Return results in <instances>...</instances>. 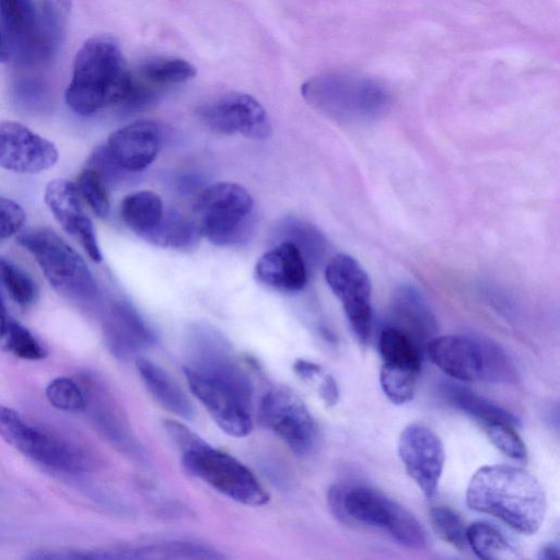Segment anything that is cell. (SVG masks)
Masks as SVG:
<instances>
[{"instance_id": "obj_19", "label": "cell", "mask_w": 560, "mask_h": 560, "mask_svg": "<svg viewBox=\"0 0 560 560\" xmlns=\"http://www.w3.org/2000/svg\"><path fill=\"white\" fill-rule=\"evenodd\" d=\"M255 277L275 290L296 292L307 281L306 261L296 245L284 240L258 259Z\"/></svg>"}, {"instance_id": "obj_39", "label": "cell", "mask_w": 560, "mask_h": 560, "mask_svg": "<svg viewBox=\"0 0 560 560\" xmlns=\"http://www.w3.org/2000/svg\"><path fill=\"white\" fill-rule=\"evenodd\" d=\"M490 442L504 455L516 460L527 456L525 443L515 427L505 422L490 421L480 423Z\"/></svg>"}, {"instance_id": "obj_41", "label": "cell", "mask_w": 560, "mask_h": 560, "mask_svg": "<svg viewBox=\"0 0 560 560\" xmlns=\"http://www.w3.org/2000/svg\"><path fill=\"white\" fill-rule=\"evenodd\" d=\"M343 492H345V487L335 485L329 489L328 497H327L328 504H329V508H330L332 514L342 522L346 521L343 506H342Z\"/></svg>"}, {"instance_id": "obj_18", "label": "cell", "mask_w": 560, "mask_h": 560, "mask_svg": "<svg viewBox=\"0 0 560 560\" xmlns=\"http://www.w3.org/2000/svg\"><path fill=\"white\" fill-rule=\"evenodd\" d=\"M390 316L397 328L419 348L436 336L438 323L421 292L411 284L399 285L392 294Z\"/></svg>"}, {"instance_id": "obj_32", "label": "cell", "mask_w": 560, "mask_h": 560, "mask_svg": "<svg viewBox=\"0 0 560 560\" xmlns=\"http://www.w3.org/2000/svg\"><path fill=\"white\" fill-rule=\"evenodd\" d=\"M282 231L288 235L285 240L296 245L305 261L317 265L323 260L327 252V242L316 228L306 222L291 219L285 222Z\"/></svg>"}, {"instance_id": "obj_16", "label": "cell", "mask_w": 560, "mask_h": 560, "mask_svg": "<svg viewBox=\"0 0 560 560\" xmlns=\"http://www.w3.org/2000/svg\"><path fill=\"white\" fill-rule=\"evenodd\" d=\"M161 140L160 124L153 120H138L112 132L105 149L122 171L140 172L158 156Z\"/></svg>"}, {"instance_id": "obj_2", "label": "cell", "mask_w": 560, "mask_h": 560, "mask_svg": "<svg viewBox=\"0 0 560 560\" xmlns=\"http://www.w3.org/2000/svg\"><path fill=\"white\" fill-rule=\"evenodd\" d=\"M65 100L81 116L113 106L129 109L131 73L114 39L92 37L82 44L73 60Z\"/></svg>"}, {"instance_id": "obj_31", "label": "cell", "mask_w": 560, "mask_h": 560, "mask_svg": "<svg viewBox=\"0 0 560 560\" xmlns=\"http://www.w3.org/2000/svg\"><path fill=\"white\" fill-rule=\"evenodd\" d=\"M420 371L382 363L380 385L385 396L395 405H404L413 398Z\"/></svg>"}, {"instance_id": "obj_42", "label": "cell", "mask_w": 560, "mask_h": 560, "mask_svg": "<svg viewBox=\"0 0 560 560\" xmlns=\"http://www.w3.org/2000/svg\"><path fill=\"white\" fill-rule=\"evenodd\" d=\"M319 395L323 400L332 406L338 401L339 392L335 378L330 375H325L319 384Z\"/></svg>"}, {"instance_id": "obj_43", "label": "cell", "mask_w": 560, "mask_h": 560, "mask_svg": "<svg viewBox=\"0 0 560 560\" xmlns=\"http://www.w3.org/2000/svg\"><path fill=\"white\" fill-rule=\"evenodd\" d=\"M559 557H560L559 548L557 545H553V544L544 546L540 549L539 555H538V558L544 559V560L559 559Z\"/></svg>"}, {"instance_id": "obj_11", "label": "cell", "mask_w": 560, "mask_h": 560, "mask_svg": "<svg viewBox=\"0 0 560 560\" xmlns=\"http://www.w3.org/2000/svg\"><path fill=\"white\" fill-rule=\"evenodd\" d=\"M199 119L210 129L223 135L265 140L271 135L267 112L253 96L230 92L198 107Z\"/></svg>"}, {"instance_id": "obj_15", "label": "cell", "mask_w": 560, "mask_h": 560, "mask_svg": "<svg viewBox=\"0 0 560 560\" xmlns=\"http://www.w3.org/2000/svg\"><path fill=\"white\" fill-rule=\"evenodd\" d=\"M44 200L61 228L81 243L93 261L100 262L102 253L94 225L82 208L75 184L63 178L50 180L45 188Z\"/></svg>"}, {"instance_id": "obj_10", "label": "cell", "mask_w": 560, "mask_h": 560, "mask_svg": "<svg viewBox=\"0 0 560 560\" xmlns=\"http://www.w3.org/2000/svg\"><path fill=\"white\" fill-rule=\"evenodd\" d=\"M261 422L294 453L307 454L317 439L316 422L304 402L285 388L267 393L260 404Z\"/></svg>"}, {"instance_id": "obj_27", "label": "cell", "mask_w": 560, "mask_h": 560, "mask_svg": "<svg viewBox=\"0 0 560 560\" xmlns=\"http://www.w3.org/2000/svg\"><path fill=\"white\" fill-rule=\"evenodd\" d=\"M132 70L156 90L186 82L196 75V68L187 60L165 56L145 58Z\"/></svg>"}, {"instance_id": "obj_23", "label": "cell", "mask_w": 560, "mask_h": 560, "mask_svg": "<svg viewBox=\"0 0 560 560\" xmlns=\"http://www.w3.org/2000/svg\"><path fill=\"white\" fill-rule=\"evenodd\" d=\"M121 559L219 560L224 555L215 548L189 540H167L138 546H120Z\"/></svg>"}, {"instance_id": "obj_20", "label": "cell", "mask_w": 560, "mask_h": 560, "mask_svg": "<svg viewBox=\"0 0 560 560\" xmlns=\"http://www.w3.org/2000/svg\"><path fill=\"white\" fill-rule=\"evenodd\" d=\"M105 335L119 357H130L152 346L155 334L137 310L126 301L114 302L105 319Z\"/></svg>"}, {"instance_id": "obj_30", "label": "cell", "mask_w": 560, "mask_h": 560, "mask_svg": "<svg viewBox=\"0 0 560 560\" xmlns=\"http://www.w3.org/2000/svg\"><path fill=\"white\" fill-rule=\"evenodd\" d=\"M383 363L421 370V350L404 332L393 326L383 328L378 340Z\"/></svg>"}, {"instance_id": "obj_45", "label": "cell", "mask_w": 560, "mask_h": 560, "mask_svg": "<svg viewBox=\"0 0 560 560\" xmlns=\"http://www.w3.org/2000/svg\"><path fill=\"white\" fill-rule=\"evenodd\" d=\"M9 47L4 35L0 31V62H4L9 58Z\"/></svg>"}, {"instance_id": "obj_9", "label": "cell", "mask_w": 560, "mask_h": 560, "mask_svg": "<svg viewBox=\"0 0 560 560\" xmlns=\"http://www.w3.org/2000/svg\"><path fill=\"white\" fill-rule=\"evenodd\" d=\"M326 281L341 301L348 323L360 342H366L372 328L371 281L351 256L338 254L325 268Z\"/></svg>"}, {"instance_id": "obj_34", "label": "cell", "mask_w": 560, "mask_h": 560, "mask_svg": "<svg viewBox=\"0 0 560 560\" xmlns=\"http://www.w3.org/2000/svg\"><path fill=\"white\" fill-rule=\"evenodd\" d=\"M430 522L435 534L448 545L458 550L468 547L467 527L452 509L443 505L433 506L430 510Z\"/></svg>"}, {"instance_id": "obj_37", "label": "cell", "mask_w": 560, "mask_h": 560, "mask_svg": "<svg viewBox=\"0 0 560 560\" xmlns=\"http://www.w3.org/2000/svg\"><path fill=\"white\" fill-rule=\"evenodd\" d=\"M2 339L11 353L23 360L37 361L47 355L37 338L25 326L12 318L8 323Z\"/></svg>"}, {"instance_id": "obj_33", "label": "cell", "mask_w": 560, "mask_h": 560, "mask_svg": "<svg viewBox=\"0 0 560 560\" xmlns=\"http://www.w3.org/2000/svg\"><path fill=\"white\" fill-rule=\"evenodd\" d=\"M386 532L398 544L410 549H423L428 542L427 533L421 523L399 503Z\"/></svg>"}, {"instance_id": "obj_6", "label": "cell", "mask_w": 560, "mask_h": 560, "mask_svg": "<svg viewBox=\"0 0 560 560\" xmlns=\"http://www.w3.org/2000/svg\"><path fill=\"white\" fill-rule=\"evenodd\" d=\"M254 200L246 188L220 182L203 189L195 202L200 235L218 246L245 241L253 225Z\"/></svg>"}, {"instance_id": "obj_14", "label": "cell", "mask_w": 560, "mask_h": 560, "mask_svg": "<svg viewBox=\"0 0 560 560\" xmlns=\"http://www.w3.org/2000/svg\"><path fill=\"white\" fill-rule=\"evenodd\" d=\"M486 339L464 335L433 337L425 346L430 360L459 382L482 381Z\"/></svg>"}, {"instance_id": "obj_21", "label": "cell", "mask_w": 560, "mask_h": 560, "mask_svg": "<svg viewBox=\"0 0 560 560\" xmlns=\"http://www.w3.org/2000/svg\"><path fill=\"white\" fill-rule=\"evenodd\" d=\"M137 370L147 390L164 409L184 419L194 418L190 400L165 370L148 359H139Z\"/></svg>"}, {"instance_id": "obj_44", "label": "cell", "mask_w": 560, "mask_h": 560, "mask_svg": "<svg viewBox=\"0 0 560 560\" xmlns=\"http://www.w3.org/2000/svg\"><path fill=\"white\" fill-rule=\"evenodd\" d=\"M9 320H10V317L8 316L5 307L0 299V338H2Z\"/></svg>"}, {"instance_id": "obj_17", "label": "cell", "mask_w": 560, "mask_h": 560, "mask_svg": "<svg viewBox=\"0 0 560 560\" xmlns=\"http://www.w3.org/2000/svg\"><path fill=\"white\" fill-rule=\"evenodd\" d=\"M0 21L9 51L19 62L44 61L38 13L32 0H0Z\"/></svg>"}, {"instance_id": "obj_1", "label": "cell", "mask_w": 560, "mask_h": 560, "mask_svg": "<svg viewBox=\"0 0 560 560\" xmlns=\"http://www.w3.org/2000/svg\"><path fill=\"white\" fill-rule=\"evenodd\" d=\"M467 505L516 532L532 535L541 526L547 499L538 479L511 465H487L475 471L466 489Z\"/></svg>"}, {"instance_id": "obj_8", "label": "cell", "mask_w": 560, "mask_h": 560, "mask_svg": "<svg viewBox=\"0 0 560 560\" xmlns=\"http://www.w3.org/2000/svg\"><path fill=\"white\" fill-rule=\"evenodd\" d=\"M190 390L229 435L246 436L253 429L252 396L224 381L184 368Z\"/></svg>"}, {"instance_id": "obj_26", "label": "cell", "mask_w": 560, "mask_h": 560, "mask_svg": "<svg viewBox=\"0 0 560 560\" xmlns=\"http://www.w3.org/2000/svg\"><path fill=\"white\" fill-rule=\"evenodd\" d=\"M72 0H40L38 30L44 60L60 47L67 32Z\"/></svg>"}, {"instance_id": "obj_36", "label": "cell", "mask_w": 560, "mask_h": 560, "mask_svg": "<svg viewBox=\"0 0 560 560\" xmlns=\"http://www.w3.org/2000/svg\"><path fill=\"white\" fill-rule=\"evenodd\" d=\"M0 280L15 303L27 307L37 299L34 280L19 266L0 259Z\"/></svg>"}, {"instance_id": "obj_35", "label": "cell", "mask_w": 560, "mask_h": 560, "mask_svg": "<svg viewBox=\"0 0 560 560\" xmlns=\"http://www.w3.org/2000/svg\"><path fill=\"white\" fill-rule=\"evenodd\" d=\"M81 199L90 207L98 218H106L110 203L106 183L101 174L92 167L83 170L75 183Z\"/></svg>"}, {"instance_id": "obj_22", "label": "cell", "mask_w": 560, "mask_h": 560, "mask_svg": "<svg viewBox=\"0 0 560 560\" xmlns=\"http://www.w3.org/2000/svg\"><path fill=\"white\" fill-rule=\"evenodd\" d=\"M397 502L368 487L345 488L342 506L346 516L386 530Z\"/></svg>"}, {"instance_id": "obj_3", "label": "cell", "mask_w": 560, "mask_h": 560, "mask_svg": "<svg viewBox=\"0 0 560 560\" xmlns=\"http://www.w3.org/2000/svg\"><path fill=\"white\" fill-rule=\"evenodd\" d=\"M165 430L182 451L183 466L218 492L246 505H262L269 495L256 476L232 455L206 443L176 421H166Z\"/></svg>"}, {"instance_id": "obj_5", "label": "cell", "mask_w": 560, "mask_h": 560, "mask_svg": "<svg viewBox=\"0 0 560 560\" xmlns=\"http://www.w3.org/2000/svg\"><path fill=\"white\" fill-rule=\"evenodd\" d=\"M16 242L34 257L57 292L75 301L97 296V283L84 259L57 233L32 229L21 233Z\"/></svg>"}, {"instance_id": "obj_7", "label": "cell", "mask_w": 560, "mask_h": 560, "mask_svg": "<svg viewBox=\"0 0 560 560\" xmlns=\"http://www.w3.org/2000/svg\"><path fill=\"white\" fill-rule=\"evenodd\" d=\"M0 436L25 457L51 469L82 468V458L69 444L3 405H0Z\"/></svg>"}, {"instance_id": "obj_24", "label": "cell", "mask_w": 560, "mask_h": 560, "mask_svg": "<svg viewBox=\"0 0 560 560\" xmlns=\"http://www.w3.org/2000/svg\"><path fill=\"white\" fill-rule=\"evenodd\" d=\"M442 395L454 408L475 418L480 423L500 421L520 427V419L511 411L476 394L458 384L446 382L442 384Z\"/></svg>"}, {"instance_id": "obj_25", "label": "cell", "mask_w": 560, "mask_h": 560, "mask_svg": "<svg viewBox=\"0 0 560 560\" xmlns=\"http://www.w3.org/2000/svg\"><path fill=\"white\" fill-rule=\"evenodd\" d=\"M164 213L161 198L149 190L132 192L120 203L121 220L143 240L158 228Z\"/></svg>"}, {"instance_id": "obj_28", "label": "cell", "mask_w": 560, "mask_h": 560, "mask_svg": "<svg viewBox=\"0 0 560 560\" xmlns=\"http://www.w3.org/2000/svg\"><path fill=\"white\" fill-rule=\"evenodd\" d=\"M468 547L485 560H515L521 558L516 548L493 525L476 522L467 527Z\"/></svg>"}, {"instance_id": "obj_12", "label": "cell", "mask_w": 560, "mask_h": 560, "mask_svg": "<svg viewBox=\"0 0 560 560\" xmlns=\"http://www.w3.org/2000/svg\"><path fill=\"white\" fill-rule=\"evenodd\" d=\"M397 451L408 476L427 498H432L445 463L441 439L430 428L411 423L400 432Z\"/></svg>"}, {"instance_id": "obj_29", "label": "cell", "mask_w": 560, "mask_h": 560, "mask_svg": "<svg viewBox=\"0 0 560 560\" xmlns=\"http://www.w3.org/2000/svg\"><path fill=\"white\" fill-rule=\"evenodd\" d=\"M200 235L198 224L177 211L166 212L147 241L163 247L189 248Z\"/></svg>"}, {"instance_id": "obj_13", "label": "cell", "mask_w": 560, "mask_h": 560, "mask_svg": "<svg viewBox=\"0 0 560 560\" xmlns=\"http://www.w3.org/2000/svg\"><path fill=\"white\" fill-rule=\"evenodd\" d=\"M52 142L21 122L0 121V167L23 174H36L52 167L58 161Z\"/></svg>"}, {"instance_id": "obj_40", "label": "cell", "mask_w": 560, "mask_h": 560, "mask_svg": "<svg viewBox=\"0 0 560 560\" xmlns=\"http://www.w3.org/2000/svg\"><path fill=\"white\" fill-rule=\"evenodd\" d=\"M25 211L14 200L0 197V240L18 234L25 223Z\"/></svg>"}, {"instance_id": "obj_4", "label": "cell", "mask_w": 560, "mask_h": 560, "mask_svg": "<svg viewBox=\"0 0 560 560\" xmlns=\"http://www.w3.org/2000/svg\"><path fill=\"white\" fill-rule=\"evenodd\" d=\"M301 93L311 106L345 124L373 121L385 115L392 101L380 81L349 71H330L310 78Z\"/></svg>"}, {"instance_id": "obj_38", "label": "cell", "mask_w": 560, "mask_h": 560, "mask_svg": "<svg viewBox=\"0 0 560 560\" xmlns=\"http://www.w3.org/2000/svg\"><path fill=\"white\" fill-rule=\"evenodd\" d=\"M45 396L51 406L63 411H82L88 402L79 384L67 376L51 380L45 388Z\"/></svg>"}]
</instances>
